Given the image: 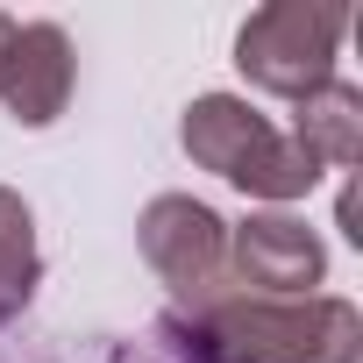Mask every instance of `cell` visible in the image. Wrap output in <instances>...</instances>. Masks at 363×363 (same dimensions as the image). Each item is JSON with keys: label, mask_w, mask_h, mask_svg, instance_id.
Returning a JSON list of instances; mask_svg holds the SVG:
<instances>
[{"label": "cell", "mask_w": 363, "mask_h": 363, "mask_svg": "<svg viewBox=\"0 0 363 363\" xmlns=\"http://www.w3.org/2000/svg\"><path fill=\"white\" fill-rule=\"evenodd\" d=\"M150 363H363V313L335 292L250 299L221 292L150 320Z\"/></svg>", "instance_id": "1"}, {"label": "cell", "mask_w": 363, "mask_h": 363, "mask_svg": "<svg viewBox=\"0 0 363 363\" xmlns=\"http://www.w3.org/2000/svg\"><path fill=\"white\" fill-rule=\"evenodd\" d=\"M178 143H186V157H193L200 171L228 178L235 193L271 200V207L306 200V193L320 186V164H313L285 128H271L250 100H235V93H200V100L186 107V121H178Z\"/></svg>", "instance_id": "2"}, {"label": "cell", "mask_w": 363, "mask_h": 363, "mask_svg": "<svg viewBox=\"0 0 363 363\" xmlns=\"http://www.w3.org/2000/svg\"><path fill=\"white\" fill-rule=\"evenodd\" d=\"M349 36V8L335 0H271L235 29V72L271 100H306L335 79V50Z\"/></svg>", "instance_id": "3"}, {"label": "cell", "mask_w": 363, "mask_h": 363, "mask_svg": "<svg viewBox=\"0 0 363 363\" xmlns=\"http://www.w3.org/2000/svg\"><path fill=\"white\" fill-rule=\"evenodd\" d=\"M135 250L164 278V292L178 299V313L235 292L228 285V221L207 200H193V193H157L143 207V221H135Z\"/></svg>", "instance_id": "4"}, {"label": "cell", "mask_w": 363, "mask_h": 363, "mask_svg": "<svg viewBox=\"0 0 363 363\" xmlns=\"http://www.w3.org/2000/svg\"><path fill=\"white\" fill-rule=\"evenodd\" d=\"M320 278H328V250L299 214L264 207L242 228H228V285L235 292H250V299H313Z\"/></svg>", "instance_id": "5"}, {"label": "cell", "mask_w": 363, "mask_h": 363, "mask_svg": "<svg viewBox=\"0 0 363 363\" xmlns=\"http://www.w3.org/2000/svg\"><path fill=\"white\" fill-rule=\"evenodd\" d=\"M72 79H79V57L57 22L0 15V107L22 128H50L72 107Z\"/></svg>", "instance_id": "6"}, {"label": "cell", "mask_w": 363, "mask_h": 363, "mask_svg": "<svg viewBox=\"0 0 363 363\" xmlns=\"http://www.w3.org/2000/svg\"><path fill=\"white\" fill-rule=\"evenodd\" d=\"M320 171H349L363 157V93L349 79H328L320 93H306L292 107V128H285Z\"/></svg>", "instance_id": "7"}, {"label": "cell", "mask_w": 363, "mask_h": 363, "mask_svg": "<svg viewBox=\"0 0 363 363\" xmlns=\"http://www.w3.org/2000/svg\"><path fill=\"white\" fill-rule=\"evenodd\" d=\"M36 278H43V257H36V214L22 193L0 186V328L22 320V306L36 299Z\"/></svg>", "instance_id": "8"}]
</instances>
